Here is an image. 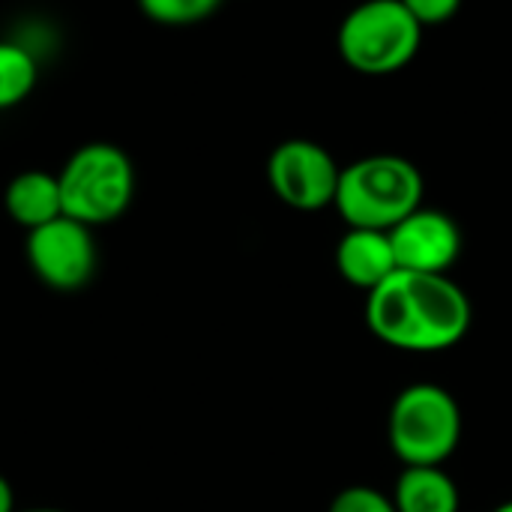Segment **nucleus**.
<instances>
[{"label":"nucleus","instance_id":"f257e3e1","mask_svg":"<svg viewBox=\"0 0 512 512\" xmlns=\"http://www.w3.org/2000/svg\"><path fill=\"white\" fill-rule=\"evenodd\" d=\"M471 318L468 294L447 273L396 270L366 300L369 330L408 354H438L459 345Z\"/></svg>","mask_w":512,"mask_h":512},{"label":"nucleus","instance_id":"f03ea898","mask_svg":"<svg viewBox=\"0 0 512 512\" xmlns=\"http://www.w3.org/2000/svg\"><path fill=\"white\" fill-rule=\"evenodd\" d=\"M420 168L396 153H375L342 168L333 207L348 228L390 231L417 207H423Z\"/></svg>","mask_w":512,"mask_h":512},{"label":"nucleus","instance_id":"7ed1b4c3","mask_svg":"<svg viewBox=\"0 0 512 512\" xmlns=\"http://www.w3.org/2000/svg\"><path fill=\"white\" fill-rule=\"evenodd\" d=\"M63 192V216L93 225H108L126 213L135 195L132 159L108 141L78 147L57 174Z\"/></svg>","mask_w":512,"mask_h":512},{"label":"nucleus","instance_id":"20e7f679","mask_svg":"<svg viewBox=\"0 0 512 512\" xmlns=\"http://www.w3.org/2000/svg\"><path fill=\"white\" fill-rule=\"evenodd\" d=\"M423 42V24L402 0H363L339 27V54L360 75H393L405 69Z\"/></svg>","mask_w":512,"mask_h":512},{"label":"nucleus","instance_id":"39448f33","mask_svg":"<svg viewBox=\"0 0 512 512\" xmlns=\"http://www.w3.org/2000/svg\"><path fill=\"white\" fill-rule=\"evenodd\" d=\"M387 438L405 468L444 465L462 441L459 402L438 384H411L393 399Z\"/></svg>","mask_w":512,"mask_h":512},{"label":"nucleus","instance_id":"423d86ee","mask_svg":"<svg viewBox=\"0 0 512 512\" xmlns=\"http://www.w3.org/2000/svg\"><path fill=\"white\" fill-rule=\"evenodd\" d=\"M342 168L327 147L309 138L282 141L267 159V180L273 195L291 210L315 213L336 201Z\"/></svg>","mask_w":512,"mask_h":512},{"label":"nucleus","instance_id":"0eeeda50","mask_svg":"<svg viewBox=\"0 0 512 512\" xmlns=\"http://www.w3.org/2000/svg\"><path fill=\"white\" fill-rule=\"evenodd\" d=\"M27 261L54 291H78L96 273V243L84 222L60 216L27 234Z\"/></svg>","mask_w":512,"mask_h":512},{"label":"nucleus","instance_id":"6e6552de","mask_svg":"<svg viewBox=\"0 0 512 512\" xmlns=\"http://www.w3.org/2000/svg\"><path fill=\"white\" fill-rule=\"evenodd\" d=\"M390 243L399 270L447 273L462 252V231L444 210L417 207L396 228H390Z\"/></svg>","mask_w":512,"mask_h":512},{"label":"nucleus","instance_id":"1a4fd4ad","mask_svg":"<svg viewBox=\"0 0 512 512\" xmlns=\"http://www.w3.org/2000/svg\"><path fill=\"white\" fill-rule=\"evenodd\" d=\"M336 270L348 285H354L366 294L375 291L381 282H387L399 270L393 243H390V231L348 228L336 246Z\"/></svg>","mask_w":512,"mask_h":512},{"label":"nucleus","instance_id":"9d476101","mask_svg":"<svg viewBox=\"0 0 512 512\" xmlns=\"http://www.w3.org/2000/svg\"><path fill=\"white\" fill-rule=\"evenodd\" d=\"M6 213L15 225L36 231L63 216V192L57 174L21 171L6 186Z\"/></svg>","mask_w":512,"mask_h":512},{"label":"nucleus","instance_id":"9b49d317","mask_svg":"<svg viewBox=\"0 0 512 512\" xmlns=\"http://www.w3.org/2000/svg\"><path fill=\"white\" fill-rule=\"evenodd\" d=\"M396 512H459V486L441 465H408L393 489Z\"/></svg>","mask_w":512,"mask_h":512},{"label":"nucleus","instance_id":"f8f14e48","mask_svg":"<svg viewBox=\"0 0 512 512\" xmlns=\"http://www.w3.org/2000/svg\"><path fill=\"white\" fill-rule=\"evenodd\" d=\"M39 66L21 42H0V111L24 102L36 87Z\"/></svg>","mask_w":512,"mask_h":512},{"label":"nucleus","instance_id":"ddd939ff","mask_svg":"<svg viewBox=\"0 0 512 512\" xmlns=\"http://www.w3.org/2000/svg\"><path fill=\"white\" fill-rule=\"evenodd\" d=\"M222 0H138L141 12L165 27H186L210 18Z\"/></svg>","mask_w":512,"mask_h":512},{"label":"nucleus","instance_id":"4468645a","mask_svg":"<svg viewBox=\"0 0 512 512\" xmlns=\"http://www.w3.org/2000/svg\"><path fill=\"white\" fill-rule=\"evenodd\" d=\"M330 512H396V504L375 486H348L333 498Z\"/></svg>","mask_w":512,"mask_h":512},{"label":"nucleus","instance_id":"2eb2a0df","mask_svg":"<svg viewBox=\"0 0 512 512\" xmlns=\"http://www.w3.org/2000/svg\"><path fill=\"white\" fill-rule=\"evenodd\" d=\"M405 9L426 27H438V24H447L459 9H462V0H402Z\"/></svg>","mask_w":512,"mask_h":512},{"label":"nucleus","instance_id":"dca6fc26","mask_svg":"<svg viewBox=\"0 0 512 512\" xmlns=\"http://www.w3.org/2000/svg\"><path fill=\"white\" fill-rule=\"evenodd\" d=\"M0 512H15V498H12V486L0 477Z\"/></svg>","mask_w":512,"mask_h":512},{"label":"nucleus","instance_id":"f3484780","mask_svg":"<svg viewBox=\"0 0 512 512\" xmlns=\"http://www.w3.org/2000/svg\"><path fill=\"white\" fill-rule=\"evenodd\" d=\"M495 512H512V501H507V504H501V507H495Z\"/></svg>","mask_w":512,"mask_h":512},{"label":"nucleus","instance_id":"a211bd4d","mask_svg":"<svg viewBox=\"0 0 512 512\" xmlns=\"http://www.w3.org/2000/svg\"><path fill=\"white\" fill-rule=\"evenodd\" d=\"M24 512H63V510H24Z\"/></svg>","mask_w":512,"mask_h":512}]
</instances>
